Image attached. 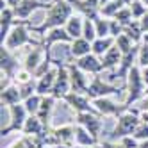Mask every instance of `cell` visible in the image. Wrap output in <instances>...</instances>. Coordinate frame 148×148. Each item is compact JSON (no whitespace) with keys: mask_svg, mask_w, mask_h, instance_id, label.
<instances>
[{"mask_svg":"<svg viewBox=\"0 0 148 148\" xmlns=\"http://www.w3.org/2000/svg\"><path fill=\"white\" fill-rule=\"evenodd\" d=\"M73 11H75V9L71 7V4L68 0H52V5L47 11V16L43 18V22L39 25H30L29 23V29H30V32L43 36L52 29L64 27L68 23V20L73 16Z\"/></svg>","mask_w":148,"mask_h":148,"instance_id":"1","label":"cell"},{"mask_svg":"<svg viewBox=\"0 0 148 148\" xmlns=\"http://www.w3.org/2000/svg\"><path fill=\"white\" fill-rule=\"evenodd\" d=\"M141 121H143L141 120V111L134 105V107H130L129 111H125L123 114H120L118 118H116V125L111 130L107 139L109 141H121L127 136H134L137 127L141 125Z\"/></svg>","mask_w":148,"mask_h":148,"instance_id":"2","label":"cell"},{"mask_svg":"<svg viewBox=\"0 0 148 148\" xmlns=\"http://www.w3.org/2000/svg\"><path fill=\"white\" fill-rule=\"evenodd\" d=\"M29 23L30 22H22V20H18L16 25L13 27L11 34L7 36V39L2 43V47L9 48L11 52H16L20 50L22 47H41L43 45V41H38L30 36V29H29Z\"/></svg>","mask_w":148,"mask_h":148,"instance_id":"3","label":"cell"},{"mask_svg":"<svg viewBox=\"0 0 148 148\" xmlns=\"http://www.w3.org/2000/svg\"><path fill=\"white\" fill-rule=\"evenodd\" d=\"M125 86H127V97H125L123 103L127 107H134V105L145 97V89H146V84H145L143 75H141V68L137 64L130 70L129 77L125 80Z\"/></svg>","mask_w":148,"mask_h":148,"instance_id":"4","label":"cell"},{"mask_svg":"<svg viewBox=\"0 0 148 148\" xmlns=\"http://www.w3.org/2000/svg\"><path fill=\"white\" fill-rule=\"evenodd\" d=\"M120 91H127V86H114V84H109L102 79V75H93L91 82H89V88L86 91V95L91 100H97V98H105V97H112V95L120 93Z\"/></svg>","mask_w":148,"mask_h":148,"instance_id":"5","label":"cell"},{"mask_svg":"<svg viewBox=\"0 0 148 148\" xmlns=\"http://www.w3.org/2000/svg\"><path fill=\"white\" fill-rule=\"evenodd\" d=\"M7 109H9V123H7V127H2V130H0L2 137L9 136L11 132H22L27 118L30 116L27 112V109H25L23 102L16 103V105H11V107H7Z\"/></svg>","mask_w":148,"mask_h":148,"instance_id":"6","label":"cell"},{"mask_svg":"<svg viewBox=\"0 0 148 148\" xmlns=\"http://www.w3.org/2000/svg\"><path fill=\"white\" fill-rule=\"evenodd\" d=\"M54 66L57 68V77H56V86H54V91H52V97L62 100L68 93H71L68 62H62L61 59H54Z\"/></svg>","mask_w":148,"mask_h":148,"instance_id":"7","label":"cell"},{"mask_svg":"<svg viewBox=\"0 0 148 148\" xmlns=\"http://www.w3.org/2000/svg\"><path fill=\"white\" fill-rule=\"evenodd\" d=\"M75 123L84 127L100 143V136L103 130V116L95 114V112H79V114H75Z\"/></svg>","mask_w":148,"mask_h":148,"instance_id":"8","label":"cell"},{"mask_svg":"<svg viewBox=\"0 0 148 148\" xmlns=\"http://www.w3.org/2000/svg\"><path fill=\"white\" fill-rule=\"evenodd\" d=\"M23 68V62H20L18 57L14 56V52H11L5 47H0V70H2V75L11 79L14 82L18 71Z\"/></svg>","mask_w":148,"mask_h":148,"instance_id":"9","label":"cell"},{"mask_svg":"<svg viewBox=\"0 0 148 148\" xmlns=\"http://www.w3.org/2000/svg\"><path fill=\"white\" fill-rule=\"evenodd\" d=\"M62 102H64L71 111H75V114H79V112H95V114H98L97 109H95V105H93V100L84 93L71 91L62 98Z\"/></svg>","mask_w":148,"mask_h":148,"instance_id":"10","label":"cell"},{"mask_svg":"<svg viewBox=\"0 0 148 148\" xmlns=\"http://www.w3.org/2000/svg\"><path fill=\"white\" fill-rule=\"evenodd\" d=\"M93 105L95 109H97V112L100 116H112V118H118L120 114H123L125 111H129L130 107H127L125 103H116L111 100V97H105V98H97L93 100Z\"/></svg>","mask_w":148,"mask_h":148,"instance_id":"11","label":"cell"},{"mask_svg":"<svg viewBox=\"0 0 148 148\" xmlns=\"http://www.w3.org/2000/svg\"><path fill=\"white\" fill-rule=\"evenodd\" d=\"M43 48L47 52V56H52V47L57 45V43H71L73 38L66 32V29L64 27H57V29H52L48 30L47 34H43Z\"/></svg>","mask_w":148,"mask_h":148,"instance_id":"12","label":"cell"},{"mask_svg":"<svg viewBox=\"0 0 148 148\" xmlns=\"http://www.w3.org/2000/svg\"><path fill=\"white\" fill-rule=\"evenodd\" d=\"M52 5V2H41V0H22L16 7H14V14L18 20H22V22H29L30 14L38 9H45L48 11Z\"/></svg>","mask_w":148,"mask_h":148,"instance_id":"13","label":"cell"},{"mask_svg":"<svg viewBox=\"0 0 148 148\" xmlns=\"http://www.w3.org/2000/svg\"><path fill=\"white\" fill-rule=\"evenodd\" d=\"M75 130H77V123H66L61 127H52L50 134L54 137L56 145L75 146Z\"/></svg>","mask_w":148,"mask_h":148,"instance_id":"14","label":"cell"},{"mask_svg":"<svg viewBox=\"0 0 148 148\" xmlns=\"http://www.w3.org/2000/svg\"><path fill=\"white\" fill-rule=\"evenodd\" d=\"M68 71H70V82H71V91L75 93H84L86 95L89 82H88V73H84L75 62H68Z\"/></svg>","mask_w":148,"mask_h":148,"instance_id":"15","label":"cell"},{"mask_svg":"<svg viewBox=\"0 0 148 148\" xmlns=\"http://www.w3.org/2000/svg\"><path fill=\"white\" fill-rule=\"evenodd\" d=\"M75 64L88 75H100L103 71V66H102V59L95 54H88L80 59H75Z\"/></svg>","mask_w":148,"mask_h":148,"instance_id":"16","label":"cell"},{"mask_svg":"<svg viewBox=\"0 0 148 148\" xmlns=\"http://www.w3.org/2000/svg\"><path fill=\"white\" fill-rule=\"evenodd\" d=\"M16 22H18V18L14 14V9L9 7V5L2 7V11H0V38H2V43L11 34V30L16 25Z\"/></svg>","mask_w":148,"mask_h":148,"instance_id":"17","label":"cell"},{"mask_svg":"<svg viewBox=\"0 0 148 148\" xmlns=\"http://www.w3.org/2000/svg\"><path fill=\"white\" fill-rule=\"evenodd\" d=\"M45 57H47V52H45L43 45H41V47H34L25 56V59H23V68L34 75V73L38 71V68L41 66V62L45 61Z\"/></svg>","mask_w":148,"mask_h":148,"instance_id":"18","label":"cell"},{"mask_svg":"<svg viewBox=\"0 0 148 148\" xmlns=\"http://www.w3.org/2000/svg\"><path fill=\"white\" fill-rule=\"evenodd\" d=\"M56 102L57 98L48 95V97H43L41 100V105H39V111H38V118L43 121V125L47 127V130L52 129V112H54V107H56Z\"/></svg>","mask_w":148,"mask_h":148,"instance_id":"19","label":"cell"},{"mask_svg":"<svg viewBox=\"0 0 148 148\" xmlns=\"http://www.w3.org/2000/svg\"><path fill=\"white\" fill-rule=\"evenodd\" d=\"M56 77H57V68L54 66L48 73H45L43 77L38 79V88H36V93L41 95V97H48L54 91V86H56Z\"/></svg>","mask_w":148,"mask_h":148,"instance_id":"20","label":"cell"},{"mask_svg":"<svg viewBox=\"0 0 148 148\" xmlns=\"http://www.w3.org/2000/svg\"><path fill=\"white\" fill-rule=\"evenodd\" d=\"M22 102H23V98H22V93H20V88L16 82H13L5 89H0V103L5 105V107H11V105L22 103Z\"/></svg>","mask_w":148,"mask_h":148,"instance_id":"21","label":"cell"},{"mask_svg":"<svg viewBox=\"0 0 148 148\" xmlns=\"http://www.w3.org/2000/svg\"><path fill=\"white\" fill-rule=\"evenodd\" d=\"M45 130H47V127L43 125V121H41L38 116L30 114L29 118H27V121H25V125H23L22 134L23 136H29V137H38V136L43 134Z\"/></svg>","mask_w":148,"mask_h":148,"instance_id":"22","label":"cell"},{"mask_svg":"<svg viewBox=\"0 0 148 148\" xmlns=\"http://www.w3.org/2000/svg\"><path fill=\"white\" fill-rule=\"evenodd\" d=\"M88 54H93V45L89 43L88 39L77 38V39H73L71 43H70V56L71 57L80 59V57L88 56Z\"/></svg>","mask_w":148,"mask_h":148,"instance_id":"23","label":"cell"},{"mask_svg":"<svg viewBox=\"0 0 148 148\" xmlns=\"http://www.w3.org/2000/svg\"><path fill=\"white\" fill-rule=\"evenodd\" d=\"M91 45H93V54L98 56V57H103V56L116 45V38H112V36H107V38H97Z\"/></svg>","mask_w":148,"mask_h":148,"instance_id":"24","label":"cell"},{"mask_svg":"<svg viewBox=\"0 0 148 148\" xmlns=\"http://www.w3.org/2000/svg\"><path fill=\"white\" fill-rule=\"evenodd\" d=\"M121 56H123V54L120 52V48L114 45V47H112L103 57H100V59H102L103 71H105V70H114V68H118V66H120V62H121Z\"/></svg>","mask_w":148,"mask_h":148,"instance_id":"25","label":"cell"},{"mask_svg":"<svg viewBox=\"0 0 148 148\" xmlns=\"http://www.w3.org/2000/svg\"><path fill=\"white\" fill-rule=\"evenodd\" d=\"M64 29H66V32H68L73 39L82 38V30H84V16H80V14H73V16L68 20V23L64 25Z\"/></svg>","mask_w":148,"mask_h":148,"instance_id":"26","label":"cell"},{"mask_svg":"<svg viewBox=\"0 0 148 148\" xmlns=\"http://www.w3.org/2000/svg\"><path fill=\"white\" fill-rule=\"evenodd\" d=\"M100 145L95 137L84 129V127L77 125V130H75V146H97Z\"/></svg>","mask_w":148,"mask_h":148,"instance_id":"27","label":"cell"},{"mask_svg":"<svg viewBox=\"0 0 148 148\" xmlns=\"http://www.w3.org/2000/svg\"><path fill=\"white\" fill-rule=\"evenodd\" d=\"M123 34L129 36L136 45H141V43H143V36H145V32H143L141 25H139V20H132V22L123 29Z\"/></svg>","mask_w":148,"mask_h":148,"instance_id":"28","label":"cell"},{"mask_svg":"<svg viewBox=\"0 0 148 148\" xmlns=\"http://www.w3.org/2000/svg\"><path fill=\"white\" fill-rule=\"evenodd\" d=\"M93 23H95V29H97L98 38L111 36V20L109 18H103L102 14H98L97 18H93Z\"/></svg>","mask_w":148,"mask_h":148,"instance_id":"29","label":"cell"},{"mask_svg":"<svg viewBox=\"0 0 148 148\" xmlns=\"http://www.w3.org/2000/svg\"><path fill=\"white\" fill-rule=\"evenodd\" d=\"M121 7H125L121 2H118V0H111V2H107L105 5H102V7H100V14H102L103 18L112 20L116 14H118V11H120Z\"/></svg>","mask_w":148,"mask_h":148,"instance_id":"30","label":"cell"},{"mask_svg":"<svg viewBox=\"0 0 148 148\" xmlns=\"http://www.w3.org/2000/svg\"><path fill=\"white\" fill-rule=\"evenodd\" d=\"M18 88H20V93H22V98L27 100L29 97H32V95H36V88H38V79L32 77L30 80L27 82H22V84H18Z\"/></svg>","mask_w":148,"mask_h":148,"instance_id":"31","label":"cell"},{"mask_svg":"<svg viewBox=\"0 0 148 148\" xmlns=\"http://www.w3.org/2000/svg\"><path fill=\"white\" fill-rule=\"evenodd\" d=\"M41 100H43V97L41 95H32V97H29L27 100H23V105H25V109H27V112L29 114H38V111H39V105H41Z\"/></svg>","mask_w":148,"mask_h":148,"instance_id":"32","label":"cell"},{"mask_svg":"<svg viewBox=\"0 0 148 148\" xmlns=\"http://www.w3.org/2000/svg\"><path fill=\"white\" fill-rule=\"evenodd\" d=\"M82 38H84V39H88L89 43H93V41L98 38V36H97V29H95V23H93V20H89V18H84Z\"/></svg>","mask_w":148,"mask_h":148,"instance_id":"33","label":"cell"},{"mask_svg":"<svg viewBox=\"0 0 148 148\" xmlns=\"http://www.w3.org/2000/svg\"><path fill=\"white\" fill-rule=\"evenodd\" d=\"M112 20H116L118 23H121L123 27H127L132 20H134V16H132V11H130V7L129 5H125V7H121L120 11H118V14H116Z\"/></svg>","mask_w":148,"mask_h":148,"instance_id":"34","label":"cell"},{"mask_svg":"<svg viewBox=\"0 0 148 148\" xmlns=\"http://www.w3.org/2000/svg\"><path fill=\"white\" fill-rule=\"evenodd\" d=\"M116 47L120 48L121 54H127V52H130V50L136 47V43H134V41L127 36V34H121V36L116 38Z\"/></svg>","mask_w":148,"mask_h":148,"instance_id":"35","label":"cell"},{"mask_svg":"<svg viewBox=\"0 0 148 148\" xmlns=\"http://www.w3.org/2000/svg\"><path fill=\"white\" fill-rule=\"evenodd\" d=\"M129 7H130V11H132L134 20H141V18L148 13V7L141 2V0H132V4H130Z\"/></svg>","mask_w":148,"mask_h":148,"instance_id":"36","label":"cell"},{"mask_svg":"<svg viewBox=\"0 0 148 148\" xmlns=\"http://www.w3.org/2000/svg\"><path fill=\"white\" fill-rule=\"evenodd\" d=\"M137 66L145 68L148 66V43L139 45V52H137Z\"/></svg>","mask_w":148,"mask_h":148,"instance_id":"37","label":"cell"},{"mask_svg":"<svg viewBox=\"0 0 148 148\" xmlns=\"http://www.w3.org/2000/svg\"><path fill=\"white\" fill-rule=\"evenodd\" d=\"M134 137H136L137 141H146V139H148V123H146V121H141V125L137 127Z\"/></svg>","mask_w":148,"mask_h":148,"instance_id":"38","label":"cell"},{"mask_svg":"<svg viewBox=\"0 0 148 148\" xmlns=\"http://www.w3.org/2000/svg\"><path fill=\"white\" fill-rule=\"evenodd\" d=\"M123 25L121 23H118L116 20H111V36L112 38H118V36H121L123 34Z\"/></svg>","mask_w":148,"mask_h":148,"instance_id":"39","label":"cell"},{"mask_svg":"<svg viewBox=\"0 0 148 148\" xmlns=\"http://www.w3.org/2000/svg\"><path fill=\"white\" fill-rule=\"evenodd\" d=\"M121 145H123V148H139V141H137L134 136L123 137V139H121Z\"/></svg>","mask_w":148,"mask_h":148,"instance_id":"40","label":"cell"},{"mask_svg":"<svg viewBox=\"0 0 148 148\" xmlns=\"http://www.w3.org/2000/svg\"><path fill=\"white\" fill-rule=\"evenodd\" d=\"M100 146H102V148H123L121 141H109V139L100 141Z\"/></svg>","mask_w":148,"mask_h":148,"instance_id":"41","label":"cell"},{"mask_svg":"<svg viewBox=\"0 0 148 148\" xmlns=\"http://www.w3.org/2000/svg\"><path fill=\"white\" fill-rule=\"evenodd\" d=\"M137 109H139L141 112H148V95H145V97L137 102V105H136Z\"/></svg>","mask_w":148,"mask_h":148,"instance_id":"42","label":"cell"},{"mask_svg":"<svg viewBox=\"0 0 148 148\" xmlns=\"http://www.w3.org/2000/svg\"><path fill=\"white\" fill-rule=\"evenodd\" d=\"M139 25H141V29H143V32L146 34V32H148V13L139 20Z\"/></svg>","mask_w":148,"mask_h":148,"instance_id":"43","label":"cell"},{"mask_svg":"<svg viewBox=\"0 0 148 148\" xmlns=\"http://www.w3.org/2000/svg\"><path fill=\"white\" fill-rule=\"evenodd\" d=\"M141 75H143V80H145V84L148 86V66L141 68Z\"/></svg>","mask_w":148,"mask_h":148,"instance_id":"44","label":"cell"},{"mask_svg":"<svg viewBox=\"0 0 148 148\" xmlns=\"http://www.w3.org/2000/svg\"><path fill=\"white\" fill-rule=\"evenodd\" d=\"M4 2H5V4H7L9 7H13V9H14V7H16V5L20 4V2H22V0H4Z\"/></svg>","mask_w":148,"mask_h":148,"instance_id":"45","label":"cell"},{"mask_svg":"<svg viewBox=\"0 0 148 148\" xmlns=\"http://www.w3.org/2000/svg\"><path fill=\"white\" fill-rule=\"evenodd\" d=\"M139 148H148V139L146 141H139Z\"/></svg>","mask_w":148,"mask_h":148,"instance_id":"46","label":"cell"},{"mask_svg":"<svg viewBox=\"0 0 148 148\" xmlns=\"http://www.w3.org/2000/svg\"><path fill=\"white\" fill-rule=\"evenodd\" d=\"M52 148H75V146H68V145H56V146H52Z\"/></svg>","mask_w":148,"mask_h":148,"instance_id":"47","label":"cell"},{"mask_svg":"<svg viewBox=\"0 0 148 148\" xmlns=\"http://www.w3.org/2000/svg\"><path fill=\"white\" fill-rule=\"evenodd\" d=\"M118 2H121L123 5H130V4H132V0H118Z\"/></svg>","mask_w":148,"mask_h":148,"instance_id":"48","label":"cell"},{"mask_svg":"<svg viewBox=\"0 0 148 148\" xmlns=\"http://www.w3.org/2000/svg\"><path fill=\"white\" fill-rule=\"evenodd\" d=\"M98 2H100V7H102V5H105L107 2H111V0H98Z\"/></svg>","mask_w":148,"mask_h":148,"instance_id":"49","label":"cell"},{"mask_svg":"<svg viewBox=\"0 0 148 148\" xmlns=\"http://www.w3.org/2000/svg\"><path fill=\"white\" fill-rule=\"evenodd\" d=\"M75 148H100V145H97V146H75Z\"/></svg>","mask_w":148,"mask_h":148,"instance_id":"50","label":"cell"},{"mask_svg":"<svg viewBox=\"0 0 148 148\" xmlns=\"http://www.w3.org/2000/svg\"><path fill=\"white\" fill-rule=\"evenodd\" d=\"M143 43H148V32H146V34L143 36Z\"/></svg>","mask_w":148,"mask_h":148,"instance_id":"51","label":"cell"},{"mask_svg":"<svg viewBox=\"0 0 148 148\" xmlns=\"http://www.w3.org/2000/svg\"><path fill=\"white\" fill-rule=\"evenodd\" d=\"M141 2H143V4H145L146 7H148V0H141Z\"/></svg>","mask_w":148,"mask_h":148,"instance_id":"52","label":"cell"},{"mask_svg":"<svg viewBox=\"0 0 148 148\" xmlns=\"http://www.w3.org/2000/svg\"><path fill=\"white\" fill-rule=\"evenodd\" d=\"M43 148H50V146H43Z\"/></svg>","mask_w":148,"mask_h":148,"instance_id":"53","label":"cell"},{"mask_svg":"<svg viewBox=\"0 0 148 148\" xmlns=\"http://www.w3.org/2000/svg\"><path fill=\"white\" fill-rule=\"evenodd\" d=\"M100 148H102V146H100Z\"/></svg>","mask_w":148,"mask_h":148,"instance_id":"54","label":"cell"}]
</instances>
